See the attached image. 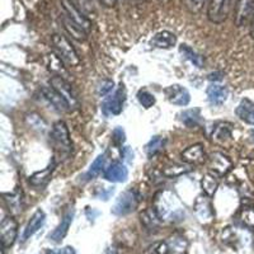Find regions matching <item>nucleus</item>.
<instances>
[{"mask_svg":"<svg viewBox=\"0 0 254 254\" xmlns=\"http://www.w3.org/2000/svg\"><path fill=\"white\" fill-rule=\"evenodd\" d=\"M154 210L162 220H181L185 215V207L178 197L171 190H162L155 197Z\"/></svg>","mask_w":254,"mask_h":254,"instance_id":"nucleus-1","label":"nucleus"},{"mask_svg":"<svg viewBox=\"0 0 254 254\" xmlns=\"http://www.w3.org/2000/svg\"><path fill=\"white\" fill-rule=\"evenodd\" d=\"M51 42L52 46H54V50H55L58 56L64 63L67 64L69 66H76V65H79L80 59H79L75 49L72 47L71 42L65 36L54 35L51 38Z\"/></svg>","mask_w":254,"mask_h":254,"instance_id":"nucleus-2","label":"nucleus"},{"mask_svg":"<svg viewBox=\"0 0 254 254\" xmlns=\"http://www.w3.org/2000/svg\"><path fill=\"white\" fill-rule=\"evenodd\" d=\"M51 140L54 146L61 154H70L72 149L71 139H70L69 130L64 121H58L52 126Z\"/></svg>","mask_w":254,"mask_h":254,"instance_id":"nucleus-3","label":"nucleus"},{"mask_svg":"<svg viewBox=\"0 0 254 254\" xmlns=\"http://www.w3.org/2000/svg\"><path fill=\"white\" fill-rule=\"evenodd\" d=\"M137 205H139V198L136 192L131 190H126L116 201L115 206L112 207V214L116 216H125L135 211Z\"/></svg>","mask_w":254,"mask_h":254,"instance_id":"nucleus-4","label":"nucleus"},{"mask_svg":"<svg viewBox=\"0 0 254 254\" xmlns=\"http://www.w3.org/2000/svg\"><path fill=\"white\" fill-rule=\"evenodd\" d=\"M50 84H51V87L56 90V92L60 93V95L63 97L65 101L67 102L69 104L70 110H76L79 107V101L76 94L72 90L71 85L67 83L66 80L61 76H54L50 80Z\"/></svg>","mask_w":254,"mask_h":254,"instance_id":"nucleus-5","label":"nucleus"},{"mask_svg":"<svg viewBox=\"0 0 254 254\" xmlns=\"http://www.w3.org/2000/svg\"><path fill=\"white\" fill-rule=\"evenodd\" d=\"M230 12V0H210L207 18L212 23H222Z\"/></svg>","mask_w":254,"mask_h":254,"instance_id":"nucleus-6","label":"nucleus"},{"mask_svg":"<svg viewBox=\"0 0 254 254\" xmlns=\"http://www.w3.org/2000/svg\"><path fill=\"white\" fill-rule=\"evenodd\" d=\"M254 18V0H238L234 22L238 27L247 26Z\"/></svg>","mask_w":254,"mask_h":254,"instance_id":"nucleus-7","label":"nucleus"},{"mask_svg":"<svg viewBox=\"0 0 254 254\" xmlns=\"http://www.w3.org/2000/svg\"><path fill=\"white\" fill-rule=\"evenodd\" d=\"M18 234V225L13 217H4L0 224V235H1V244L3 248H10L14 244Z\"/></svg>","mask_w":254,"mask_h":254,"instance_id":"nucleus-8","label":"nucleus"},{"mask_svg":"<svg viewBox=\"0 0 254 254\" xmlns=\"http://www.w3.org/2000/svg\"><path fill=\"white\" fill-rule=\"evenodd\" d=\"M164 94L168 101L174 104V106L185 107L190 101V92L186 88H183L182 85H179V84H173V85H169L168 88H165Z\"/></svg>","mask_w":254,"mask_h":254,"instance_id":"nucleus-9","label":"nucleus"},{"mask_svg":"<svg viewBox=\"0 0 254 254\" xmlns=\"http://www.w3.org/2000/svg\"><path fill=\"white\" fill-rule=\"evenodd\" d=\"M125 99H126V93H125L124 88H120L112 97H110L108 99H106L102 106V110H103L104 115L107 116H117L122 112L124 110V103Z\"/></svg>","mask_w":254,"mask_h":254,"instance_id":"nucleus-10","label":"nucleus"},{"mask_svg":"<svg viewBox=\"0 0 254 254\" xmlns=\"http://www.w3.org/2000/svg\"><path fill=\"white\" fill-rule=\"evenodd\" d=\"M61 4H63V8L65 10V15L69 17L72 22H75L76 24L84 28L85 31H89L90 28V22L84 17L83 13L74 5L71 0H61Z\"/></svg>","mask_w":254,"mask_h":254,"instance_id":"nucleus-11","label":"nucleus"},{"mask_svg":"<svg viewBox=\"0 0 254 254\" xmlns=\"http://www.w3.org/2000/svg\"><path fill=\"white\" fill-rule=\"evenodd\" d=\"M182 160L188 165H194V164H201L205 162V150H203L202 144H194L188 146L186 150L182 151L181 154Z\"/></svg>","mask_w":254,"mask_h":254,"instance_id":"nucleus-12","label":"nucleus"},{"mask_svg":"<svg viewBox=\"0 0 254 254\" xmlns=\"http://www.w3.org/2000/svg\"><path fill=\"white\" fill-rule=\"evenodd\" d=\"M194 211L196 215L201 221L207 222L212 219L214 216V211H212V206H211L210 197L207 194H201L197 197L196 202H194Z\"/></svg>","mask_w":254,"mask_h":254,"instance_id":"nucleus-13","label":"nucleus"},{"mask_svg":"<svg viewBox=\"0 0 254 254\" xmlns=\"http://www.w3.org/2000/svg\"><path fill=\"white\" fill-rule=\"evenodd\" d=\"M231 136H233L231 125L226 124V122H220L214 127L212 133H211V139L215 144L226 146L231 141Z\"/></svg>","mask_w":254,"mask_h":254,"instance_id":"nucleus-14","label":"nucleus"},{"mask_svg":"<svg viewBox=\"0 0 254 254\" xmlns=\"http://www.w3.org/2000/svg\"><path fill=\"white\" fill-rule=\"evenodd\" d=\"M42 95H44V98L46 99L47 102H49L50 104H51L52 107L55 108V110L60 111V112H67V111H70V107L69 104H67V102L65 101V99L63 98L60 95V93L56 92L54 88H42Z\"/></svg>","mask_w":254,"mask_h":254,"instance_id":"nucleus-15","label":"nucleus"},{"mask_svg":"<svg viewBox=\"0 0 254 254\" xmlns=\"http://www.w3.org/2000/svg\"><path fill=\"white\" fill-rule=\"evenodd\" d=\"M74 215H75L74 210H69L66 214L64 215L63 220H61V222L58 225V228L50 234V239H51L52 242L60 243L64 238L66 237L70 225H71L72 219H74Z\"/></svg>","mask_w":254,"mask_h":254,"instance_id":"nucleus-16","label":"nucleus"},{"mask_svg":"<svg viewBox=\"0 0 254 254\" xmlns=\"http://www.w3.org/2000/svg\"><path fill=\"white\" fill-rule=\"evenodd\" d=\"M128 177V171L122 163H113L104 171V179L113 183L125 182Z\"/></svg>","mask_w":254,"mask_h":254,"instance_id":"nucleus-17","label":"nucleus"},{"mask_svg":"<svg viewBox=\"0 0 254 254\" xmlns=\"http://www.w3.org/2000/svg\"><path fill=\"white\" fill-rule=\"evenodd\" d=\"M210 163H211V169L215 172V173L220 174H226L233 167V163H231L230 159L228 158L226 155H224L222 153H214L211 154L210 158Z\"/></svg>","mask_w":254,"mask_h":254,"instance_id":"nucleus-18","label":"nucleus"},{"mask_svg":"<svg viewBox=\"0 0 254 254\" xmlns=\"http://www.w3.org/2000/svg\"><path fill=\"white\" fill-rule=\"evenodd\" d=\"M229 97L228 88L224 85H219V84H211L207 88V98L211 104L215 106H221L226 102Z\"/></svg>","mask_w":254,"mask_h":254,"instance_id":"nucleus-19","label":"nucleus"},{"mask_svg":"<svg viewBox=\"0 0 254 254\" xmlns=\"http://www.w3.org/2000/svg\"><path fill=\"white\" fill-rule=\"evenodd\" d=\"M45 219H46V215L42 210H37L35 214L32 215V217L29 219L28 224H27L26 229H24L23 233V240L29 239L32 235H35L38 230L41 229V226L44 225Z\"/></svg>","mask_w":254,"mask_h":254,"instance_id":"nucleus-20","label":"nucleus"},{"mask_svg":"<svg viewBox=\"0 0 254 254\" xmlns=\"http://www.w3.org/2000/svg\"><path fill=\"white\" fill-rule=\"evenodd\" d=\"M177 44V37L174 36V33L169 31H162L156 33L153 37V40L150 41V45L156 49H171L174 45Z\"/></svg>","mask_w":254,"mask_h":254,"instance_id":"nucleus-21","label":"nucleus"},{"mask_svg":"<svg viewBox=\"0 0 254 254\" xmlns=\"http://www.w3.org/2000/svg\"><path fill=\"white\" fill-rule=\"evenodd\" d=\"M237 116L246 124L254 126V103L249 99H243L235 111Z\"/></svg>","mask_w":254,"mask_h":254,"instance_id":"nucleus-22","label":"nucleus"},{"mask_svg":"<svg viewBox=\"0 0 254 254\" xmlns=\"http://www.w3.org/2000/svg\"><path fill=\"white\" fill-rule=\"evenodd\" d=\"M55 167L56 164H51L49 165L46 169H44V171L37 172V173H35L33 176H31L29 183H31L32 186H35V187H42V186H45L49 182L50 179H51L52 172H54Z\"/></svg>","mask_w":254,"mask_h":254,"instance_id":"nucleus-23","label":"nucleus"},{"mask_svg":"<svg viewBox=\"0 0 254 254\" xmlns=\"http://www.w3.org/2000/svg\"><path fill=\"white\" fill-rule=\"evenodd\" d=\"M64 26H65V29L69 32L71 37H74L78 41H84L87 38V31L84 28H81L79 24H76L75 22H72L69 17H64Z\"/></svg>","mask_w":254,"mask_h":254,"instance_id":"nucleus-24","label":"nucleus"},{"mask_svg":"<svg viewBox=\"0 0 254 254\" xmlns=\"http://www.w3.org/2000/svg\"><path fill=\"white\" fill-rule=\"evenodd\" d=\"M201 187H202L205 194H207L208 197L214 196L217 187H219V179L216 178L215 174L206 173L202 177V181H201Z\"/></svg>","mask_w":254,"mask_h":254,"instance_id":"nucleus-25","label":"nucleus"},{"mask_svg":"<svg viewBox=\"0 0 254 254\" xmlns=\"http://www.w3.org/2000/svg\"><path fill=\"white\" fill-rule=\"evenodd\" d=\"M179 120L187 127L193 128V127L198 126L201 122V115H199L198 110H187L179 115Z\"/></svg>","mask_w":254,"mask_h":254,"instance_id":"nucleus-26","label":"nucleus"},{"mask_svg":"<svg viewBox=\"0 0 254 254\" xmlns=\"http://www.w3.org/2000/svg\"><path fill=\"white\" fill-rule=\"evenodd\" d=\"M179 52L182 54L183 58L187 59L190 64H193L196 67H202L205 61H203L202 56H199L196 51L190 49V46L187 45H182V46L179 47Z\"/></svg>","mask_w":254,"mask_h":254,"instance_id":"nucleus-27","label":"nucleus"},{"mask_svg":"<svg viewBox=\"0 0 254 254\" xmlns=\"http://www.w3.org/2000/svg\"><path fill=\"white\" fill-rule=\"evenodd\" d=\"M165 140L163 139L162 136H154L150 141L147 142L146 146H145V151H146V155L149 158H153V156L158 155L160 151L164 149Z\"/></svg>","mask_w":254,"mask_h":254,"instance_id":"nucleus-28","label":"nucleus"},{"mask_svg":"<svg viewBox=\"0 0 254 254\" xmlns=\"http://www.w3.org/2000/svg\"><path fill=\"white\" fill-rule=\"evenodd\" d=\"M168 244L169 254H186L187 253V242L182 237H174L172 238Z\"/></svg>","mask_w":254,"mask_h":254,"instance_id":"nucleus-29","label":"nucleus"},{"mask_svg":"<svg viewBox=\"0 0 254 254\" xmlns=\"http://www.w3.org/2000/svg\"><path fill=\"white\" fill-rule=\"evenodd\" d=\"M190 171V168L187 164H171L163 169V174L168 178H177L181 177L182 174L188 173Z\"/></svg>","mask_w":254,"mask_h":254,"instance_id":"nucleus-30","label":"nucleus"},{"mask_svg":"<svg viewBox=\"0 0 254 254\" xmlns=\"http://www.w3.org/2000/svg\"><path fill=\"white\" fill-rule=\"evenodd\" d=\"M104 164H106V155H104V154H101V155L97 156V159H95L94 162L92 163V165H90L89 171L87 172V176L85 177H87L88 181H90V179L95 178V177L98 176V174L103 171Z\"/></svg>","mask_w":254,"mask_h":254,"instance_id":"nucleus-31","label":"nucleus"},{"mask_svg":"<svg viewBox=\"0 0 254 254\" xmlns=\"http://www.w3.org/2000/svg\"><path fill=\"white\" fill-rule=\"evenodd\" d=\"M137 99H139V103L141 104L142 107L146 108V110L151 108L154 104H155V97L145 89L140 90V92L137 93Z\"/></svg>","mask_w":254,"mask_h":254,"instance_id":"nucleus-32","label":"nucleus"},{"mask_svg":"<svg viewBox=\"0 0 254 254\" xmlns=\"http://www.w3.org/2000/svg\"><path fill=\"white\" fill-rule=\"evenodd\" d=\"M63 63L64 61L59 56L51 55L50 58V69L58 72V76H61V78H64V75H67V71L63 67Z\"/></svg>","mask_w":254,"mask_h":254,"instance_id":"nucleus-33","label":"nucleus"},{"mask_svg":"<svg viewBox=\"0 0 254 254\" xmlns=\"http://www.w3.org/2000/svg\"><path fill=\"white\" fill-rule=\"evenodd\" d=\"M5 201L8 203L9 210L14 211V212H19L22 210V205H20V197L18 194H4Z\"/></svg>","mask_w":254,"mask_h":254,"instance_id":"nucleus-34","label":"nucleus"},{"mask_svg":"<svg viewBox=\"0 0 254 254\" xmlns=\"http://www.w3.org/2000/svg\"><path fill=\"white\" fill-rule=\"evenodd\" d=\"M242 221L248 228L254 229V207H247L242 211Z\"/></svg>","mask_w":254,"mask_h":254,"instance_id":"nucleus-35","label":"nucleus"},{"mask_svg":"<svg viewBox=\"0 0 254 254\" xmlns=\"http://www.w3.org/2000/svg\"><path fill=\"white\" fill-rule=\"evenodd\" d=\"M207 0H185V4L190 13H199Z\"/></svg>","mask_w":254,"mask_h":254,"instance_id":"nucleus-36","label":"nucleus"},{"mask_svg":"<svg viewBox=\"0 0 254 254\" xmlns=\"http://www.w3.org/2000/svg\"><path fill=\"white\" fill-rule=\"evenodd\" d=\"M113 81L112 80H103L98 87V95L99 97H104V95L110 94L113 89Z\"/></svg>","mask_w":254,"mask_h":254,"instance_id":"nucleus-37","label":"nucleus"},{"mask_svg":"<svg viewBox=\"0 0 254 254\" xmlns=\"http://www.w3.org/2000/svg\"><path fill=\"white\" fill-rule=\"evenodd\" d=\"M125 140H126V133H125V131L122 130L121 127L115 128V130H113V141L117 145H121L124 144Z\"/></svg>","mask_w":254,"mask_h":254,"instance_id":"nucleus-38","label":"nucleus"},{"mask_svg":"<svg viewBox=\"0 0 254 254\" xmlns=\"http://www.w3.org/2000/svg\"><path fill=\"white\" fill-rule=\"evenodd\" d=\"M124 156H125V159H126V160H128V162H131V160H132L133 159V153H132V150H131L130 147H125V150H124Z\"/></svg>","mask_w":254,"mask_h":254,"instance_id":"nucleus-39","label":"nucleus"},{"mask_svg":"<svg viewBox=\"0 0 254 254\" xmlns=\"http://www.w3.org/2000/svg\"><path fill=\"white\" fill-rule=\"evenodd\" d=\"M59 254H75V251H74V248H71V247H64V248L59 252Z\"/></svg>","mask_w":254,"mask_h":254,"instance_id":"nucleus-40","label":"nucleus"},{"mask_svg":"<svg viewBox=\"0 0 254 254\" xmlns=\"http://www.w3.org/2000/svg\"><path fill=\"white\" fill-rule=\"evenodd\" d=\"M221 75V72H212V74H210L208 79H210V80H220V79H222Z\"/></svg>","mask_w":254,"mask_h":254,"instance_id":"nucleus-41","label":"nucleus"},{"mask_svg":"<svg viewBox=\"0 0 254 254\" xmlns=\"http://www.w3.org/2000/svg\"><path fill=\"white\" fill-rule=\"evenodd\" d=\"M101 1L104 4V5H107V6H112L113 4L116 3V0H101Z\"/></svg>","mask_w":254,"mask_h":254,"instance_id":"nucleus-42","label":"nucleus"},{"mask_svg":"<svg viewBox=\"0 0 254 254\" xmlns=\"http://www.w3.org/2000/svg\"><path fill=\"white\" fill-rule=\"evenodd\" d=\"M251 36L254 38V18L251 22Z\"/></svg>","mask_w":254,"mask_h":254,"instance_id":"nucleus-43","label":"nucleus"},{"mask_svg":"<svg viewBox=\"0 0 254 254\" xmlns=\"http://www.w3.org/2000/svg\"><path fill=\"white\" fill-rule=\"evenodd\" d=\"M104 254H115V252H113L111 248H107V251L104 252Z\"/></svg>","mask_w":254,"mask_h":254,"instance_id":"nucleus-44","label":"nucleus"},{"mask_svg":"<svg viewBox=\"0 0 254 254\" xmlns=\"http://www.w3.org/2000/svg\"><path fill=\"white\" fill-rule=\"evenodd\" d=\"M46 254H58V253H55V252H47Z\"/></svg>","mask_w":254,"mask_h":254,"instance_id":"nucleus-45","label":"nucleus"}]
</instances>
